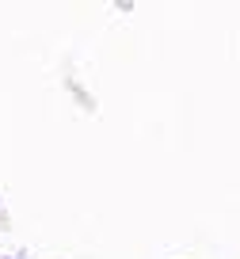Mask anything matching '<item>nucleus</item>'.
Listing matches in <instances>:
<instances>
[]
</instances>
